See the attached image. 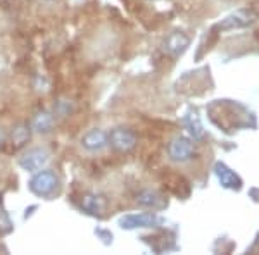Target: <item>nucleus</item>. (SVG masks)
I'll list each match as a JSON object with an SVG mask.
<instances>
[{"label":"nucleus","mask_w":259,"mask_h":255,"mask_svg":"<svg viewBox=\"0 0 259 255\" xmlns=\"http://www.w3.org/2000/svg\"><path fill=\"white\" fill-rule=\"evenodd\" d=\"M28 186H30V191L33 195L45 200H52L61 191V179L54 171L40 169L36 173H33V178L30 179Z\"/></svg>","instance_id":"nucleus-1"},{"label":"nucleus","mask_w":259,"mask_h":255,"mask_svg":"<svg viewBox=\"0 0 259 255\" xmlns=\"http://www.w3.org/2000/svg\"><path fill=\"white\" fill-rule=\"evenodd\" d=\"M50 161V152L45 147H31L24 150L18 159V164L26 173H36L40 169H45V166Z\"/></svg>","instance_id":"nucleus-2"},{"label":"nucleus","mask_w":259,"mask_h":255,"mask_svg":"<svg viewBox=\"0 0 259 255\" xmlns=\"http://www.w3.org/2000/svg\"><path fill=\"white\" fill-rule=\"evenodd\" d=\"M168 159L177 164H185L195 157V145L190 138L187 136H175L168 143Z\"/></svg>","instance_id":"nucleus-3"},{"label":"nucleus","mask_w":259,"mask_h":255,"mask_svg":"<svg viewBox=\"0 0 259 255\" xmlns=\"http://www.w3.org/2000/svg\"><path fill=\"white\" fill-rule=\"evenodd\" d=\"M109 145L116 152L119 154H128L139 143V136L133 129H130L126 126H116L112 128L109 133Z\"/></svg>","instance_id":"nucleus-4"},{"label":"nucleus","mask_w":259,"mask_h":255,"mask_svg":"<svg viewBox=\"0 0 259 255\" xmlns=\"http://www.w3.org/2000/svg\"><path fill=\"white\" fill-rule=\"evenodd\" d=\"M135 203L142 209H147V211H162V209L168 207V198L164 193H161L159 190H142L135 196Z\"/></svg>","instance_id":"nucleus-5"},{"label":"nucleus","mask_w":259,"mask_h":255,"mask_svg":"<svg viewBox=\"0 0 259 255\" xmlns=\"http://www.w3.org/2000/svg\"><path fill=\"white\" fill-rule=\"evenodd\" d=\"M123 229H137V228H156L162 224V219L154 212H139V214L124 216L119 221Z\"/></svg>","instance_id":"nucleus-6"},{"label":"nucleus","mask_w":259,"mask_h":255,"mask_svg":"<svg viewBox=\"0 0 259 255\" xmlns=\"http://www.w3.org/2000/svg\"><path fill=\"white\" fill-rule=\"evenodd\" d=\"M80 145H81V148H85L87 152H90V154L102 152L104 148L109 147V135H107L104 129L94 128L81 136Z\"/></svg>","instance_id":"nucleus-7"},{"label":"nucleus","mask_w":259,"mask_h":255,"mask_svg":"<svg viewBox=\"0 0 259 255\" xmlns=\"http://www.w3.org/2000/svg\"><path fill=\"white\" fill-rule=\"evenodd\" d=\"M190 45V38L185 35L183 31H173L166 36L164 43H162V48L168 54L169 57H178L189 48Z\"/></svg>","instance_id":"nucleus-8"},{"label":"nucleus","mask_w":259,"mask_h":255,"mask_svg":"<svg viewBox=\"0 0 259 255\" xmlns=\"http://www.w3.org/2000/svg\"><path fill=\"white\" fill-rule=\"evenodd\" d=\"M54 124H56V116L49 111H40L31 118L30 128L36 135H49V133H52Z\"/></svg>","instance_id":"nucleus-9"},{"label":"nucleus","mask_w":259,"mask_h":255,"mask_svg":"<svg viewBox=\"0 0 259 255\" xmlns=\"http://www.w3.org/2000/svg\"><path fill=\"white\" fill-rule=\"evenodd\" d=\"M80 206L87 214L92 216H100L104 211H106V198L99 193H87L81 196V202Z\"/></svg>","instance_id":"nucleus-10"},{"label":"nucleus","mask_w":259,"mask_h":255,"mask_svg":"<svg viewBox=\"0 0 259 255\" xmlns=\"http://www.w3.org/2000/svg\"><path fill=\"white\" fill-rule=\"evenodd\" d=\"M256 16L252 14V12L249 11H239L235 12V14H232L230 18H227L223 21V24H221V28L223 30H233V28H245L249 26L250 23L254 21Z\"/></svg>","instance_id":"nucleus-11"},{"label":"nucleus","mask_w":259,"mask_h":255,"mask_svg":"<svg viewBox=\"0 0 259 255\" xmlns=\"http://www.w3.org/2000/svg\"><path fill=\"white\" fill-rule=\"evenodd\" d=\"M28 138H30V128H28L26 124H19V126L12 131V145H14V147H23L28 141Z\"/></svg>","instance_id":"nucleus-12"},{"label":"nucleus","mask_w":259,"mask_h":255,"mask_svg":"<svg viewBox=\"0 0 259 255\" xmlns=\"http://www.w3.org/2000/svg\"><path fill=\"white\" fill-rule=\"evenodd\" d=\"M71 112H73V104L68 102V100H59L56 106V114L62 116V118H66V116H69Z\"/></svg>","instance_id":"nucleus-13"},{"label":"nucleus","mask_w":259,"mask_h":255,"mask_svg":"<svg viewBox=\"0 0 259 255\" xmlns=\"http://www.w3.org/2000/svg\"><path fill=\"white\" fill-rule=\"evenodd\" d=\"M6 133H4V129L2 128H0V145H2L4 143V141H6Z\"/></svg>","instance_id":"nucleus-14"}]
</instances>
